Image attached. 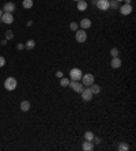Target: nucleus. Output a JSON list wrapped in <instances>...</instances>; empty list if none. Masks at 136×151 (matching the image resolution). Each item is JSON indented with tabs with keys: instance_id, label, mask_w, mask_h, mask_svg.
<instances>
[{
	"instance_id": "obj_3",
	"label": "nucleus",
	"mask_w": 136,
	"mask_h": 151,
	"mask_svg": "<svg viewBox=\"0 0 136 151\" xmlns=\"http://www.w3.org/2000/svg\"><path fill=\"white\" fill-rule=\"evenodd\" d=\"M82 69H79V68H72L71 71H69V80H73V82H79L80 79H82Z\"/></svg>"
},
{
	"instance_id": "obj_32",
	"label": "nucleus",
	"mask_w": 136,
	"mask_h": 151,
	"mask_svg": "<svg viewBox=\"0 0 136 151\" xmlns=\"http://www.w3.org/2000/svg\"><path fill=\"white\" fill-rule=\"evenodd\" d=\"M116 1H118V3H120V1H124V0H116Z\"/></svg>"
},
{
	"instance_id": "obj_26",
	"label": "nucleus",
	"mask_w": 136,
	"mask_h": 151,
	"mask_svg": "<svg viewBox=\"0 0 136 151\" xmlns=\"http://www.w3.org/2000/svg\"><path fill=\"white\" fill-rule=\"evenodd\" d=\"M4 65H5V59L3 56H0V68L4 67Z\"/></svg>"
},
{
	"instance_id": "obj_14",
	"label": "nucleus",
	"mask_w": 136,
	"mask_h": 151,
	"mask_svg": "<svg viewBox=\"0 0 136 151\" xmlns=\"http://www.w3.org/2000/svg\"><path fill=\"white\" fill-rule=\"evenodd\" d=\"M87 7H89V4H87L86 0H79V1H76V8H78V11H86Z\"/></svg>"
},
{
	"instance_id": "obj_11",
	"label": "nucleus",
	"mask_w": 136,
	"mask_h": 151,
	"mask_svg": "<svg viewBox=\"0 0 136 151\" xmlns=\"http://www.w3.org/2000/svg\"><path fill=\"white\" fill-rule=\"evenodd\" d=\"M123 65V61H121L120 57H112V61H110V67L113 69H118V68Z\"/></svg>"
},
{
	"instance_id": "obj_27",
	"label": "nucleus",
	"mask_w": 136,
	"mask_h": 151,
	"mask_svg": "<svg viewBox=\"0 0 136 151\" xmlns=\"http://www.w3.org/2000/svg\"><path fill=\"white\" fill-rule=\"evenodd\" d=\"M93 143H95V144H100V143H101V139H100V138H95V136H94V139H93Z\"/></svg>"
},
{
	"instance_id": "obj_10",
	"label": "nucleus",
	"mask_w": 136,
	"mask_h": 151,
	"mask_svg": "<svg viewBox=\"0 0 136 151\" xmlns=\"http://www.w3.org/2000/svg\"><path fill=\"white\" fill-rule=\"evenodd\" d=\"M16 10V5L12 3V1H8V3H5L4 5H3V12H14V11Z\"/></svg>"
},
{
	"instance_id": "obj_23",
	"label": "nucleus",
	"mask_w": 136,
	"mask_h": 151,
	"mask_svg": "<svg viewBox=\"0 0 136 151\" xmlns=\"http://www.w3.org/2000/svg\"><path fill=\"white\" fill-rule=\"evenodd\" d=\"M118 55H120V51L117 48H112L110 49V56L112 57H118Z\"/></svg>"
},
{
	"instance_id": "obj_20",
	"label": "nucleus",
	"mask_w": 136,
	"mask_h": 151,
	"mask_svg": "<svg viewBox=\"0 0 136 151\" xmlns=\"http://www.w3.org/2000/svg\"><path fill=\"white\" fill-rule=\"evenodd\" d=\"M120 5H118V1H116V0H109V8L112 10H117Z\"/></svg>"
},
{
	"instance_id": "obj_8",
	"label": "nucleus",
	"mask_w": 136,
	"mask_h": 151,
	"mask_svg": "<svg viewBox=\"0 0 136 151\" xmlns=\"http://www.w3.org/2000/svg\"><path fill=\"white\" fill-rule=\"evenodd\" d=\"M118 10H120L121 12V15H131L132 14V11H133V8H132V5L131 4H123L121 7H118Z\"/></svg>"
},
{
	"instance_id": "obj_21",
	"label": "nucleus",
	"mask_w": 136,
	"mask_h": 151,
	"mask_svg": "<svg viewBox=\"0 0 136 151\" xmlns=\"http://www.w3.org/2000/svg\"><path fill=\"white\" fill-rule=\"evenodd\" d=\"M117 150L118 151H128L129 150V146H128L127 143H120V144L117 146Z\"/></svg>"
},
{
	"instance_id": "obj_25",
	"label": "nucleus",
	"mask_w": 136,
	"mask_h": 151,
	"mask_svg": "<svg viewBox=\"0 0 136 151\" xmlns=\"http://www.w3.org/2000/svg\"><path fill=\"white\" fill-rule=\"evenodd\" d=\"M78 27H79V25L76 23V22H71V23H69V29H71V30H72L73 33L78 30Z\"/></svg>"
},
{
	"instance_id": "obj_9",
	"label": "nucleus",
	"mask_w": 136,
	"mask_h": 151,
	"mask_svg": "<svg viewBox=\"0 0 136 151\" xmlns=\"http://www.w3.org/2000/svg\"><path fill=\"white\" fill-rule=\"evenodd\" d=\"M95 5L101 11H108L109 10V0H97Z\"/></svg>"
},
{
	"instance_id": "obj_1",
	"label": "nucleus",
	"mask_w": 136,
	"mask_h": 151,
	"mask_svg": "<svg viewBox=\"0 0 136 151\" xmlns=\"http://www.w3.org/2000/svg\"><path fill=\"white\" fill-rule=\"evenodd\" d=\"M16 86H18V80L15 78H12V76H8L4 80V89L7 91H14L16 89Z\"/></svg>"
},
{
	"instance_id": "obj_17",
	"label": "nucleus",
	"mask_w": 136,
	"mask_h": 151,
	"mask_svg": "<svg viewBox=\"0 0 136 151\" xmlns=\"http://www.w3.org/2000/svg\"><path fill=\"white\" fill-rule=\"evenodd\" d=\"M22 5H23V8L30 10L33 5H34V1H33V0H23V1H22Z\"/></svg>"
},
{
	"instance_id": "obj_6",
	"label": "nucleus",
	"mask_w": 136,
	"mask_h": 151,
	"mask_svg": "<svg viewBox=\"0 0 136 151\" xmlns=\"http://www.w3.org/2000/svg\"><path fill=\"white\" fill-rule=\"evenodd\" d=\"M0 21H1V23L11 25V23H14V15L11 12H3V15L0 16Z\"/></svg>"
},
{
	"instance_id": "obj_31",
	"label": "nucleus",
	"mask_w": 136,
	"mask_h": 151,
	"mask_svg": "<svg viewBox=\"0 0 136 151\" xmlns=\"http://www.w3.org/2000/svg\"><path fill=\"white\" fill-rule=\"evenodd\" d=\"M3 15V10H0V16Z\"/></svg>"
},
{
	"instance_id": "obj_29",
	"label": "nucleus",
	"mask_w": 136,
	"mask_h": 151,
	"mask_svg": "<svg viewBox=\"0 0 136 151\" xmlns=\"http://www.w3.org/2000/svg\"><path fill=\"white\" fill-rule=\"evenodd\" d=\"M56 76H57L59 79H61L64 75H63V72H61V71H57V72H56Z\"/></svg>"
},
{
	"instance_id": "obj_28",
	"label": "nucleus",
	"mask_w": 136,
	"mask_h": 151,
	"mask_svg": "<svg viewBox=\"0 0 136 151\" xmlns=\"http://www.w3.org/2000/svg\"><path fill=\"white\" fill-rule=\"evenodd\" d=\"M16 49H18V51H22V49H25V45H23V44H18V45H16Z\"/></svg>"
},
{
	"instance_id": "obj_15",
	"label": "nucleus",
	"mask_w": 136,
	"mask_h": 151,
	"mask_svg": "<svg viewBox=\"0 0 136 151\" xmlns=\"http://www.w3.org/2000/svg\"><path fill=\"white\" fill-rule=\"evenodd\" d=\"M90 90H91V93L93 94H100L101 93V86L97 83H93L91 86H89Z\"/></svg>"
},
{
	"instance_id": "obj_5",
	"label": "nucleus",
	"mask_w": 136,
	"mask_h": 151,
	"mask_svg": "<svg viewBox=\"0 0 136 151\" xmlns=\"http://www.w3.org/2000/svg\"><path fill=\"white\" fill-rule=\"evenodd\" d=\"M68 87H71V89L75 91V93H82L84 89V86L82 84V82L79 80V82H73V80H69V84H68Z\"/></svg>"
},
{
	"instance_id": "obj_13",
	"label": "nucleus",
	"mask_w": 136,
	"mask_h": 151,
	"mask_svg": "<svg viewBox=\"0 0 136 151\" xmlns=\"http://www.w3.org/2000/svg\"><path fill=\"white\" fill-rule=\"evenodd\" d=\"M82 148H83L84 151H93L94 150V143L91 140H84L83 144H82Z\"/></svg>"
},
{
	"instance_id": "obj_4",
	"label": "nucleus",
	"mask_w": 136,
	"mask_h": 151,
	"mask_svg": "<svg viewBox=\"0 0 136 151\" xmlns=\"http://www.w3.org/2000/svg\"><path fill=\"white\" fill-rule=\"evenodd\" d=\"M75 40H76L78 42H80V44L86 42V40H87V33H86V30L80 29V30L75 31Z\"/></svg>"
},
{
	"instance_id": "obj_7",
	"label": "nucleus",
	"mask_w": 136,
	"mask_h": 151,
	"mask_svg": "<svg viewBox=\"0 0 136 151\" xmlns=\"http://www.w3.org/2000/svg\"><path fill=\"white\" fill-rule=\"evenodd\" d=\"M80 94H82V99H83V101H86V102L91 101V99H93V95H94V94L91 93L90 87H84L83 91H82Z\"/></svg>"
},
{
	"instance_id": "obj_22",
	"label": "nucleus",
	"mask_w": 136,
	"mask_h": 151,
	"mask_svg": "<svg viewBox=\"0 0 136 151\" xmlns=\"http://www.w3.org/2000/svg\"><path fill=\"white\" fill-rule=\"evenodd\" d=\"M68 84H69V79L68 78H61L60 79V86H61V87H68Z\"/></svg>"
},
{
	"instance_id": "obj_24",
	"label": "nucleus",
	"mask_w": 136,
	"mask_h": 151,
	"mask_svg": "<svg viewBox=\"0 0 136 151\" xmlns=\"http://www.w3.org/2000/svg\"><path fill=\"white\" fill-rule=\"evenodd\" d=\"M12 38H14V31L12 30L5 31V40H12Z\"/></svg>"
},
{
	"instance_id": "obj_16",
	"label": "nucleus",
	"mask_w": 136,
	"mask_h": 151,
	"mask_svg": "<svg viewBox=\"0 0 136 151\" xmlns=\"http://www.w3.org/2000/svg\"><path fill=\"white\" fill-rule=\"evenodd\" d=\"M30 102L29 101H22V104H21V110L22 112H29L30 110Z\"/></svg>"
},
{
	"instance_id": "obj_2",
	"label": "nucleus",
	"mask_w": 136,
	"mask_h": 151,
	"mask_svg": "<svg viewBox=\"0 0 136 151\" xmlns=\"http://www.w3.org/2000/svg\"><path fill=\"white\" fill-rule=\"evenodd\" d=\"M82 84H83L84 87H89V86H91V84L95 82V76L93 75V73H84V75H82Z\"/></svg>"
},
{
	"instance_id": "obj_18",
	"label": "nucleus",
	"mask_w": 136,
	"mask_h": 151,
	"mask_svg": "<svg viewBox=\"0 0 136 151\" xmlns=\"http://www.w3.org/2000/svg\"><path fill=\"white\" fill-rule=\"evenodd\" d=\"M94 132L93 131H87V132H84V140H91L93 142V139H94Z\"/></svg>"
},
{
	"instance_id": "obj_19",
	"label": "nucleus",
	"mask_w": 136,
	"mask_h": 151,
	"mask_svg": "<svg viewBox=\"0 0 136 151\" xmlns=\"http://www.w3.org/2000/svg\"><path fill=\"white\" fill-rule=\"evenodd\" d=\"M34 47H36V41H34V40H29V41L25 44V48H26V49H29V51H30V49H33Z\"/></svg>"
},
{
	"instance_id": "obj_33",
	"label": "nucleus",
	"mask_w": 136,
	"mask_h": 151,
	"mask_svg": "<svg viewBox=\"0 0 136 151\" xmlns=\"http://www.w3.org/2000/svg\"><path fill=\"white\" fill-rule=\"evenodd\" d=\"M73 1H79V0H73Z\"/></svg>"
},
{
	"instance_id": "obj_30",
	"label": "nucleus",
	"mask_w": 136,
	"mask_h": 151,
	"mask_svg": "<svg viewBox=\"0 0 136 151\" xmlns=\"http://www.w3.org/2000/svg\"><path fill=\"white\" fill-rule=\"evenodd\" d=\"M0 44H1V45H3V47H4V45H7V40H3V41L0 42Z\"/></svg>"
},
{
	"instance_id": "obj_12",
	"label": "nucleus",
	"mask_w": 136,
	"mask_h": 151,
	"mask_svg": "<svg viewBox=\"0 0 136 151\" xmlns=\"http://www.w3.org/2000/svg\"><path fill=\"white\" fill-rule=\"evenodd\" d=\"M79 26L82 27L83 30H87V29H90V27H91V21H90L89 18H83L82 21L79 22Z\"/></svg>"
}]
</instances>
